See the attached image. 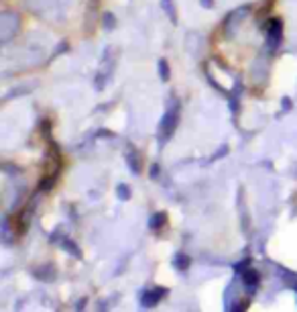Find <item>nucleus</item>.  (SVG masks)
<instances>
[{
	"label": "nucleus",
	"mask_w": 297,
	"mask_h": 312,
	"mask_svg": "<svg viewBox=\"0 0 297 312\" xmlns=\"http://www.w3.org/2000/svg\"><path fill=\"white\" fill-rule=\"evenodd\" d=\"M167 292L163 290V288H155V290H148L147 294H143V306H155L159 300H163V296H165Z\"/></svg>",
	"instance_id": "f257e3e1"
},
{
	"label": "nucleus",
	"mask_w": 297,
	"mask_h": 312,
	"mask_svg": "<svg viewBox=\"0 0 297 312\" xmlns=\"http://www.w3.org/2000/svg\"><path fill=\"white\" fill-rule=\"evenodd\" d=\"M242 280H244V286L248 288V292H254V290H257V286H259V274H257L252 267H246V269H244Z\"/></svg>",
	"instance_id": "f03ea898"
},
{
	"label": "nucleus",
	"mask_w": 297,
	"mask_h": 312,
	"mask_svg": "<svg viewBox=\"0 0 297 312\" xmlns=\"http://www.w3.org/2000/svg\"><path fill=\"white\" fill-rule=\"evenodd\" d=\"M163 221H165V217H163V215H157V217H155V221H151V227H153V229H157Z\"/></svg>",
	"instance_id": "7ed1b4c3"
},
{
	"label": "nucleus",
	"mask_w": 297,
	"mask_h": 312,
	"mask_svg": "<svg viewBox=\"0 0 297 312\" xmlns=\"http://www.w3.org/2000/svg\"><path fill=\"white\" fill-rule=\"evenodd\" d=\"M161 70H163V72H161V74H163V78H167V72H165L167 68H165V64H161Z\"/></svg>",
	"instance_id": "20e7f679"
}]
</instances>
